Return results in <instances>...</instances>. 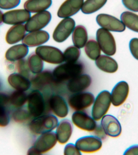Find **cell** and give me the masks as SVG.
Instances as JSON below:
<instances>
[{"label":"cell","mask_w":138,"mask_h":155,"mask_svg":"<svg viewBox=\"0 0 138 155\" xmlns=\"http://www.w3.org/2000/svg\"><path fill=\"white\" fill-rule=\"evenodd\" d=\"M59 123L58 118L52 114H44L34 117L28 124L29 130L34 135H41L52 131L57 128Z\"/></svg>","instance_id":"cell-2"},{"label":"cell","mask_w":138,"mask_h":155,"mask_svg":"<svg viewBox=\"0 0 138 155\" xmlns=\"http://www.w3.org/2000/svg\"><path fill=\"white\" fill-rule=\"evenodd\" d=\"M51 19V15L48 11L36 13L25 23L24 25L25 30L29 32L41 30L49 24Z\"/></svg>","instance_id":"cell-10"},{"label":"cell","mask_w":138,"mask_h":155,"mask_svg":"<svg viewBox=\"0 0 138 155\" xmlns=\"http://www.w3.org/2000/svg\"><path fill=\"white\" fill-rule=\"evenodd\" d=\"M100 125L106 135L111 137H118L122 133L120 123L117 118L112 115L104 116L101 119Z\"/></svg>","instance_id":"cell-14"},{"label":"cell","mask_w":138,"mask_h":155,"mask_svg":"<svg viewBox=\"0 0 138 155\" xmlns=\"http://www.w3.org/2000/svg\"><path fill=\"white\" fill-rule=\"evenodd\" d=\"M16 68L19 73L29 79L31 77V72L28 65L27 59L24 58L17 61Z\"/></svg>","instance_id":"cell-36"},{"label":"cell","mask_w":138,"mask_h":155,"mask_svg":"<svg viewBox=\"0 0 138 155\" xmlns=\"http://www.w3.org/2000/svg\"><path fill=\"white\" fill-rule=\"evenodd\" d=\"M84 0H65L59 7L58 16L67 18L76 14L82 8Z\"/></svg>","instance_id":"cell-19"},{"label":"cell","mask_w":138,"mask_h":155,"mask_svg":"<svg viewBox=\"0 0 138 155\" xmlns=\"http://www.w3.org/2000/svg\"><path fill=\"white\" fill-rule=\"evenodd\" d=\"M21 0H0V9L10 10L19 6Z\"/></svg>","instance_id":"cell-38"},{"label":"cell","mask_w":138,"mask_h":155,"mask_svg":"<svg viewBox=\"0 0 138 155\" xmlns=\"http://www.w3.org/2000/svg\"><path fill=\"white\" fill-rule=\"evenodd\" d=\"M27 99L28 95L25 92L15 90L10 95V104L16 108L22 107Z\"/></svg>","instance_id":"cell-33"},{"label":"cell","mask_w":138,"mask_h":155,"mask_svg":"<svg viewBox=\"0 0 138 155\" xmlns=\"http://www.w3.org/2000/svg\"><path fill=\"white\" fill-rule=\"evenodd\" d=\"M30 80L31 87L34 89L39 91L46 86L55 83L53 76V71L48 70H44L39 73L31 76Z\"/></svg>","instance_id":"cell-21"},{"label":"cell","mask_w":138,"mask_h":155,"mask_svg":"<svg viewBox=\"0 0 138 155\" xmlns=\"http://www.w3.org/2000/svg\"><path fill=\"white\" fill-rule=\"evenodd\" d=\"M88 33L87 29L82 25H79L74 29L72 40L75 47L79 48H83L88 41Z\"/></svg>","instance_id":"cell-28"},{"label":"cell","mask_w":138,"mask_h":155,"mask_svg":"<svg viewBox=\"0 0 138 155\" xmlns=\"http://www.w3.org/2000/svg\"><path fill=\"white\" fill-rule=\"evenodd\" d=\"M64 154L65 155H80L82 154V153L76 147V145L70 143L67 144L64 148Z\"/></svg>","instance_id":"cell-39"},{"label":"cell","mask_w":138,"mask_h":155,"mask_svg":"<svg viewBox=\"0 0 138 155\" xmlns=\"http://www.w3.org/2000/svg\"><path fill=\"white\" fill-rule=\"evenodd\" d=\"M124 155H138V145H132L124 151Z\"/></svg>","instance_id":"cell-43"},{"label":"cell","mask_w":138,"mask_h":155,"mask_svg":"<svg viewBox=\"0 0 138 155\" xmlns=\"http://www.w3.org/2000/svg\"><path fill=\"white\" fill-rule=\"evenodd\" d=\"M35 53L44 61L52 64H61L64 61V54L56 47L40 46L35 50Z\"/></svg>","instance_id":"cell-8"},{"label":"cell","mask_w":138,"mask_h":155,"mask_svg":"<svg viewBox=\"0 0 138 155\" xmlns=\"http://www.w3.org/2000/svg\"><path fill=\"white\" fill-rule=\"evenodd\" d=\"M80 54V48L75 46H70L65 50L63 54L64 61L66 63H76L79 58Z\"/></svg>","instance_id":"cell-34"},{"label":"cell","mask_w":138,"mask_h":155,"mask_svg":"<svg viewBox=\"0 0 138 155\" xmlns=\"http://www.w3.org/2000/svg\"><path fill=\"white\" fill-rule=\"evenodd\" d=\"M95 64L98 68L108 73H114L118 69L117 61L108 55H100L95 60Z\"/></svg>","instance_id":"cell-26"},{"label":"cell","mask_w":138,"mask_h":155,"mask_svg":"<svg viewBox=\"0 0 138 155\" xmlns=\"http://www.w3.org/2000/svg\"><path fill=\"white\" fill-rule=\"evenodd\" d=\"M76 23L71 18H65L57 25L53 31V38L57 42L65 41L71 35L74 29Z\"/></svg>","instance_id":"cell-11"},{"label":"cell","mask_w":138,"mask_h":155,"mask_svg":"<svg viewBox=\"0 0 138 155\" xmlns=\"http://www.w3.org/2000/svg\"><path fill=\"white\" fill-rule=\"evenodd\" d=\"M129 93V86L127 82L121 81L116 84L111 93V104L119 107L124 104Z\"/></svg>","instance_id":"cell-16"},{"label":"cell","mask_w":138,"mask_h":155,"mask_svg":"<svg viewBox=\"0 0 138 155\" xmlns=\"http://www.w3.org/2000/svg\"><path fill=\"white\" fill-rule=\"evenodd\" d=\"M7 81L10 86L16 91L25 92L31 87L30 79L18 72L10 74L7 78Z\"/></svg>","instance_id":"cell-22"},{"label":"cell","mask_w":138,"mask_h":155,"mask_svg":"<svg viewBox=\"0 0 138 155\" xmlns=\"http://www.w3.org/2000/svg\"><path fill=\"white\" fill-rule=\"evenodd\" d=\"M84 50L88 58L93 60H96L101 53L97 42L93 39L87 41L85 46Z\"/></svg>","instance_id":"cell-32"},{"label":"cell","mask_w":138,"mask_h":155,"mask_svg":"<svg viewBox=\"0 0 138 155\" xmlns=\"http://www.w3.org/2000/svg\"><path fill=\"white\" fill-rule=\"evenodd\" d=\"M27 109L31 117H36L43 115L46 109L45 103L42 93L34 89L28 95Z\"/></svg>","instance_id":"cell-5"},{"label":"cell","mask_w":138,"mask_h":155,"mask_svg":"<svg viewBox=\"0 0 138 155\" xmlns=\"http://www.w3.org/2000/svg\"><path fill=\"white\" fill-rule=\"evenodd\" d=\"M48 104L51 111L57 117L64 118L68 114V106L61 96L59 94L51 96L48 100Z\"/></svg>","instance_id":"cell-17"},{"label":"cell","mask_w":138,"mask_h":155,"mask_svg":"<svg viewBox=\"0 0 138 155\" xmlns=\"http://www.w3.org/2000/svg\"><path fill=\"white\" fill-rule=\"evenodd\" d=\"M95 100L94 95L90 92H80L70 95L68 104L70 108L76 111H82L93 104Z\"/></svg>","instance_id":"cell-7"},{"label":"cell","mask_w":138,"mask_h":155,"mask_svg":"<svg viewBox=\"0 0 138 155\" xmlns=\"http://www.w3.org/2000/svg\"><path fill=\"white\" fill-rule=\"evenodd\" d=\"M84 66L82 63H66L55 68L53 74L55 83H61L69 81L74 78L82 74Z\"/></svg>","instance_id":"cell-1"},{"label":"cell","mask_w":138,"mask_h":155,"mask_svg":"<svg viewBox=\"0 0 138 155\" xmlns=\"http://www.w3.org/2000/svg\"><path fill=\"white\" fill-rule=\"evenodd\" d=\"M96 136L99 137L101 139H104L106 138V135L103 130L101 125H97V128L94 131Z\"/></svg>","instance_id":"cell-44"},{"label":"cell","mask_w":138,"mask_h":155,"mask_svg":"<svg viewBox=\"0 0 138 155\" xmlns=\"http://www.w3.org/2000/svg\"><path fill=\"white\" fill-rule=\"evenodd\" d=\"M31 117L28 109L22 107L16 108L12 113V118L17 123H25L30 119Z\"/></svg>","instance_id":"cell-35"},{"label":"cell","mask_w":138,"mask_h":155,"mask_svg":"<svg viewBox=\"0 0 138 155\" xmlns=\"http://www.w3.org/2000/svg\"><path fill=\"white\" fill-rule=\"evenodd\" d=\"M2 84H1V81H0V89H1V87H2Z\"/></svg>","instance_id":"cell-46"},{"label":"cell","mask_w":138,"mask_h":155,"mask_svg":"<svg viewBox=\"0 0 138 155\" xmlns=\"http://www.w3.org/2000/svg\"><path fill=\"white\" fill-rule=\"evenodd\" d=\"M10 120V115L6 106L0 105V127H7Z\"/></svg>","instance_id":"cell-37"},{"label":"cell","mask_w":138,"mask_h":155,"mask_svg":"<svg viewBox=\"0 0 138 155\" xmlns=\"http://www.w3.org/2000/svg\"><path fill=\"white\" fill-rule=\"evenodd\" d=\"M107 0H86L84 2L81 11L86 14H91L102 8Z\"/></svg>","instance_id":"cell-30"},{"label":"cell","mask_w":138,"mask_h":155,"mask_svg":"<svg viewBox=\"0 0 138 155\" xmlns=\"http://www.w3.org/2000/svg\"><path fill=\"white\" fill-rule=\"evenodd\" d=\"M52 3V0H27L24 8L30 13H39L49 8Z\"/></svg>","instance_id":"cell-27"},{"label":"cell","mask_w":138,"mask_h":155,"mask_svg":"<svg viewBox=\"0 0 138 155\" xmlns=\"http://www.w3.org/2000/svg\"><path fill=\"white\" fill-rule=\"evenodd\" d=\"M97 41L103 53L106 55H114L116 52V41L113 35L106 29L100 28L97 31Z\"/></svg>","instance_id":"cell-6"},{"label":"cell","mask_w":138,"mask_h":155,"mask_svg":"<svg viewBox=\"0 0 138 155\" xmlns=\"http://www.w3.org/2000/svg\"><path fill=\"white\" fill-rule=\"evenodd\" d=\"M49 38V34L44 30L31 31L26 34L22 43L28 47H37L46 43Z\"/></svg>","instance_id":"cell-20"},{"label":"cell","mask_w":138,"mask_h":155,"mask_svg":"<svg viewBox=\"0 0 138 155\" xmlns=\"http://www.w3.org/2000/svg\"><path fill=\"white\" fill-rule=\"evenodd\" d=\"M91 83V78L89 75L81 74L68 81L67 87L71 93H80L88 88Z\"/></svg>","instance_id":"cell-18"},{"label":"cell","mask_w":138,"mask_h":155,"mask_svg":"<svg viewBox=\"0 0 138 155\" xmlns=\"http://www.w3.org/2000/svg\"><path fill=\"white\" fill-rule=\"evenodd\" d=\"M96 21L99 26L108 31L121 32L126 30V26L122 21L110 15L104 13L98 15Z\"/></svg>","instance_id":"cell-13"},{"label":"cell","mask_w":138,"mask_h":155,"mask_svg":"<svg viewBox=\"0 0 138 155\" xmlns=\"http://www.w3.org/2000/svg\"><path fill=\"white\" fill-rule=\"evenodd\" d=\"M121 21L125 26L138 33V15L130 12H125L121 15Z\"/></svg>","instance_id":"cell-29"},{"label":"cell","mask_w":138,"mask_h":155,"mask_svg":"<svg viewBox=\"0 0 138 155\" xmlns=\"http://www.w3.org/2000/svg\"><path fill=\"white\" fill-rule=\"evenodd\" d=\"M30 17V13L24 8L13 9L4 13L3 23L12 25L24 24Z\"/></svg>","instance_id":"cell-15"},{"label":"cell","mask_w":138,"mask_h":155,"mask_svg":"<svg viewBox=\"0 0 138 155\" xmlns=\"http://www.w3.org/2000/svg\"><path fill=\"white\" fill-rule=\"evenodd\" d=\"M28 65L31 73L36 74L42 71L44 68L43 60L35 53H31L27 59Z\"/></svg>","instance_id":"cell-31"},{"label":"cell","mask_w":138,"mask_h":155,"mask_svg":"<svg viewBox=\"0 0 138 155\" xmlns=\"http://www.w3.org/2000/svg\"><path fill=\"white\" fill-rule=\"evenodd\" d=\"M73 123L82 130L87 132H93L97 124L95 120L84 111H76L71 116Z\"/></svg>","instance_id":"cell-12"},{"label":"cell","mask_w":138,"mask_h":155,"mask_svg":"<svg viewBox=\"0 0 138 155\" xmlns=\"http://www.w3.org/2000/svg\"><path fill=\"white\" fill-rule=\"evenodd\" d=\"M92 116L96 121L100 120L107 113L111 104V93L104 90L100 92L94 101Z\"/></svg>","instance_id":"cell-4"},{"label":"cell","mask_w":138,"mask_h":155,"mask_svg":"<svg viewBox=\"0 0 138 155\" xmlns=\"http://www.w3.org/2000/svg\"><path fill=\"white\" fill-rule=\"evenodd\" d=\"M28 53V47L24 44H15L7 50L5 57L7 61L15 62L25 58Z\"/></svg>","instance_id":"cell-23"},{"label":"cell","mask_w":138,"mask_h":155,"mask_svg":"<svg viewBox=\"0 0 138 155\" xmlns=\"http://www.w3.org/2000/svg\"><path fill=\"white\" fill-rule=\"evenodd\" d=\"M10 104V95L4 92H0V105L6 106Z\"/></svg>","instance_id":"cell-42"},{"label":"cell","mask_w":138,"mask_h":155,"mask_svg":"<svg viewBox=\"0 0 138 155\" xmlns=\"http://www.w3.org/2000/svg\"><path fill=\"white\" fill-rule=\"evenodd\" d=\"M56 134L58 141L59 143L64 145L70 140L73 132L72 123L70 120H61L58 123L56 128Z\"/></svg>","instance_id":"cell-24"},{"label":"cell","mask_w":138,"mask_h":155,"mask_svg":"<svg viewBox=\"0 0 138 155\" xmlns=\"http://www.w3.org/2000/svg\"><path fill=\"white\" fill-rule=\"evenodd\" d=\"M76 147L84 153H93L99 151L102 147V141L96 136L82 137L76 141Z\"/></svg>","instance_id":"cell-9"},{"label":"cell","mask_w":138,"mask_h":155,"mask_svg":"<svg viewBox=\"0 0 138 155\" xmlns=\"http://www.w3.org/2000/svg\"><path fill=\"white\" fill-rule=\"evenodd\" d=\"M4 13L1 9H0V25L3 24Z\"/></svg>","instance_id":"cell-45"},{"label":"cell","mask_w":138,"mask_h":155,"mask_svg":"<svg viewBox=\"0 0 138 155\" xmlns=\"http://www.w3.org/2000/svg\"><path fill=\"white\" fill-rule=\"evenodd\" d=\"M24 24L12 25L6 33L5 41L8 44L14 45L22 41L26 33Z\"/></svg>","instance_id":"cell-25"},{"label":"cell","mask_w":138,"mask_h":155,"mask_svg":"<svg viewBox=\"0 0 138 155\" xmlns=\"http://www.w3.org/2000/svg\"><path fill=\"white\" fill-rule=\"evenodd\" d=\"M129 48L132 55L138 60V38H134L130 40Z\"/></svg>","instance_id":"cell-40"},{"label":"cell","mask_w":138,"mask_h":155,"mask_svg":"<svg viewBox=\"0 0 138 155\" xmlns=\"http://www.w3.org/2000/svg\"><path fill=\"white\" fill-rule=\"evenodd\" d=\"M126 8L134 12H138V0H122Z\"/></svg>","instance_id":"cell-41"},{"label":"cell","mask_w":138,"mask_h":155,"mask_svg":"<svg viewBox=\"0 0 138 155\" xmlns=\"http://www.w3.org/2000/svg\"><path fill=\"white\" fill-rule=\"evenodd\" d=\"M58 142L56 133L47 132L40 135L32 146L28 149L27 154L38 155L46 153L55 146Z\"/></svg>","instance_id":"cell-3"}]
</instances>
